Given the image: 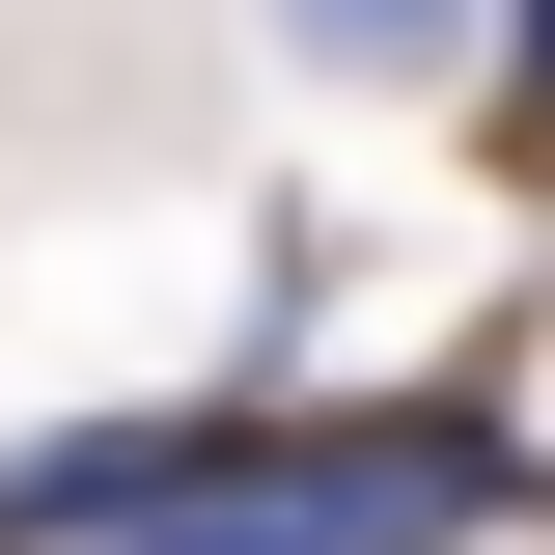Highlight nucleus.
I'll list each match as a JSON object with an SVG mask.
<instances>
[{
	"label": "nucleus",
	"mask_w": 555,
	"mask_h": 555,
	"mask_svg": "<svg viewBox=\"0 0 555 555\" xmlns=\"http://www.w3.org/2000/svg\"><path fill=\"white\" fill-rule=\"evenodd\" d=\"M528 500H555L528 416L500 389H416V416H250L139 555H473V528H528Z\"/></svg>",
	"instance_id": "nucleus-1"
},
{
	"label": "nucleus",
	"mask_w": 555,
	"mask_h": 555,
	"mask_svg": "<svg viewBox=\"0 0 555 555\" xmlns=\"http://www.w3.org/2000/svg\"><path fill=\"white\" fill-rule=\"evenodd\" d=\"M278 389H139V416H56V444H0V555H139L167 500L250 444Z\"/></svg>",
	"instance_id": "nucleus-2"
},
{
	"label": "nucleus",
	"mask_w": 555,
	"mask_h": 555,
	"mask_svg": "<svg viewBox=\"0 0 555 555\" xmlns=\"http://www.w3.org/2000/svg\"><path fill=\"white\" fill-rule=\"evenodd\" d=\"M473 28H500V0H278V56H306V83H444Z\"/></svg>",
	"instance_id": "nucleus-3"
},
{
	"label": "nucleus",
	"mask_w": 555,
	"mask_h": 555,
	"mask_svg": "<svg viewBox=\"0 0 555 555\" xmlns=\"http://www.w3.org/2000/svg\"><path fill=\"white\" fill-rule=\"evenodd\" d=\"M500 195H555V0H500Z\"/></svg>",
	"instance_id": "nucleus-4"
}]
</instances>
